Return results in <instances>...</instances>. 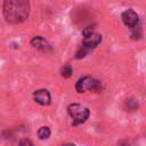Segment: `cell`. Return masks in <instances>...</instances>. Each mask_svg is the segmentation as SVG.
<instances>
[{
    "label": "cell",
    "instance_id": "30bf717a",
    "mask_svg": "<svg viewBox=\"0 0 146 146\" xmlns=\"http://www.w3.org/2000/svg\"><path fill=\"white\" fill-rule=\"evenodd\" d=\"M125 106H127L128 110L133 111V110H137V108H138V103H137L135 99H127Z\"/></svg>",
    "mask_w": 146,
    "mask_h": 146
},
{
    "label": "cell",
    "instance_id": "ba28073f",
    "mask_svg": "<svg viewBox=\"0 0 146 146\" xmlns=\"http://www.w3.org/2000/svg\"><path fill=\"white\" fill-rule=\"evenodd\" d=\"M38 136L40 139H47L50 136V129L48 127H41L38 130Z\"/></svg>",
    "mask_w": 146,
    "mask_h": 146
},
{
    "label": "cell",
    "instance_id": "5b68a950",
    "mask_svg": "<svg viewBox=\"0 0 146 146\" xmlns=\"http://www.w3.org/2000/svg\"><path fill=\"white\" fill-rule=\"evenodd\" d=\"M33 98L34 100L40 104V105H49L50 102H51V97H50V94L47 89H39V90H35L33 92Z\"/></svg>",
    "mask_w": 146,
    "mask_h": 146
},
{
    "label": "cell",
    "instance_id": "8fae6325",
    "mask_svg": "<svg viewBox=\"0 0 146 146\" xmlns=\"http://www.w3.org/2000/svg\"><path fill=\"white\" fill-rule=\"evenodd\" d=\"M18 146H34V144L30 139H22L19 141V145Z\"/></svg>",
    "mask_w": 146,
    "mask_h": 146
},
{
    "label": "cell",
    "instance_id": "8992f818",
    "mask_svg": "<svg viewBox=\"0 0 146 146\" xmlns=\"http://www.w3.org/2000/svg\"><path fill=\"white\" fill-rule=\"evenodd\" d=\"M102 42V35L100 34H97V33H94L91 35H88L83 39V44L82 47L86 48L87 50H92L94 48H96L99 43Z\"/></svg>",
    "mask_w": 146,
    "mask_h": 146
},
{
    "label": "cell",
    "instance_id": "7c38bea8",
    "mask_svg": "<svg viewBox=\"0 0 146 146\" xmlns=\"http://www.w3.org/2000/svg\"><path fill=\"white\" fill-rule=\"evenodd\" d=\"M63 146H75L74 144H65V145H63Z\"/></svg>",
    "mask_w": 146,
    "mask_h": 146
},
{
    "label": "cell",
    "instance_id": "277c9868",
    "mask_svg": "<svg viewBox=\"0 0 146 146\" xmlns=\"http://www.w3.org/2000/svg\"><path fill=\"white\" fill-rule=\"evenodd\" d=\"M121 18H122L123 23H124L127 26L131 27V29L136 27V26L138 25V22H139V18H138L137 13L133 11L132 9H128V10L123 11L122 15H121Z\"/></svg>",
    "mask_w": 146,
    "mask_h": 146
},
{
    "label": "cell",
    "instance_id": "9c48e42d",
    "mask_svg": "<svg viewBox=\"0 0 146 146\" xmlns=\"http://www.w3.org/2000/svg\"><path fill=\"white\" fill-rule=\"evenodd\" d=\"M72 73H73V68H72L71 65H65V66L62 68V71H60V74H62V76H64V78H70V76L72 75Z\"/></svg>",
    "mask_w": 146,
    "mask_h": 146
},
{
    "label": "cell",
    "instance_id": "3957f363",
    "mask_svg": "<svg viewBox=\"0 0 146 146\" xmlns=\"http://www.w3.org/2000/svg\"><path fill=\"white\" fill-rule=\"evenodd\" d=\"M75 89L78 92H84L88 90L99 91L102 89V84L98 80L86 75V76H82L78 80V82L75 83Z\"/></svg>",
    "mask_w": 146,
    "mask_h": 146
},
{
    "label": "cell",
    "instance_id": "52a82bcc",
    "mask_svg": "<svg viewBox=\"0 0 146 146\" xmlns=\"http://www.w3.org/2000/svg\"><path fill=\"white\" fill-rule=\"evenodd\" d=\"M31 44L35 48V49H39L41 51H49L51 50V46L49 44V42L43 39L42 36H34L32 40H31Z\"/></svg>",
    "mask_w": 146,
    "mask_h": 146
},
{
    "label": "cell",
    "instance_id": "6da1fadb",
    "mask_svg": "<svg viewBox=\"0 0 146 146\" xmlns=\"http://www.w3.org/2000/svg\"><path fill=\"white\" fill-rule=\"evenodd\" d=\"M30 14V2L26 0H6L3 2V16L9 23H22Z\"/></svg>",
    "mask_w": 146,
    "mask_h": 146
},
{
    "label": "cell",
    "instance_id": "7a4b0ae2",
    "mask_svg": "<svg viewBox=\"0 0 146 146\" xmlns=\"http://www.w3.org/2000/svg\"><path fill=\"white\" fill-rule=\"evenodd\" d=\"M67 113L72 117L74 127L79 125L81 123H84L88 120L89 115H90V111H89L88 107L82 106L81 104H76V103H73V104L68 105Z\"/></svg>",
    "mask_w": 146,
    "mask_h": 146
}]
</instances>
